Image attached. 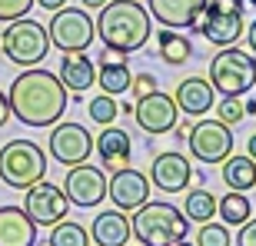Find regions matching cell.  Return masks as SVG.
<instances>
[{"label": "cell", "instance_id": "484cf974", "mask_svg": "<svg viewBox=\"0 0 256 246\" xmlns=\"http://www.w3.org/2000/svg\"><path fill=\"white\" fill-rule=\"evenodd\" d=\"M216 213V196L210 190H190L186 193V203H183V216L190 223H206Z\"/></svg>", "mask_w": 256, "mask_h": 246}, {"label": "cell", "instance_id": "f35d334b", "mask_svg": "<svg viewBox=\"0 0 256 246\" xmlns=\"http://www.w3.org/2000/svg\"><path fill=\"white\" fill-rule=\"evenodd\" d=\"M80 4H84L86 10H100V7H104V4H106V0H80Z\"/></svg>", "mask_w": 256, "mask_h": 246}, {"label": "cell", "instance_id": "b9f144b4", "mask_svg": "<svg viewBox=\"0 0 256 246\" xmlns=\"http://www.w3.org/2000/svg\"><path fill=\"white\" fill-rule=\"evenodd\" d=\"M170 246H196V243H186V236H183V240H176V243H170Z\"/></svg>", "mask_w": 256, "mask_h": 246}, {"label": "cell", "instance_id": "4316f807", "mask_svg": "<svg viewBox=\"0 0 256 246\" xmlns=\"http://www.w3.org/2000/svg\"><path fill=\"white\" fill-rule=\"evenodd\" d=\"M47 246H90V233H86L80 223L60 220V223H54V226H50Z\"/></svg>", "mask_w": 256, "mask_h": 246}, {"label": "cell", "instance_id": "8d00e7d4", "mask_svg": "<svg viewBox=\"0 0 256 246\" xmlns=\"http://www.w3.org/2000/svg\"><path fill=\"white\" fill-rule=\"evenodd\" d=\"M246 44H250V50L256 54V20L250 24V30H246Z\"/></svg>", "mask_w": 256, "mask_h": 246}, {"label": "cell", "instance_id": "ab89813d", "mask_svg": "<svg viewBox=\"0 0 256 246\" xmlns=\"http://www.w3.org/2000/svg\"><path fill=\"white\" fill-rule=\"evenodd\" d=\"M246 153H250V156H253V160H256V133H253V136H250V140H246Z\"/></svg>", "mask_w": 256, "mask_h": 246}, {"label": "cell", "instance_id": "e575fe53", "mask_svg": "<svg viewBox=\"0 0 256 246\" xmlns=\"http://www.w3.org/2000/svg\"><path fill=\"white\" fill-rule=\"evenodd\" d=\"M10 120V100H7V94L0 90V130H4V123Z\"/></svg>", "mask_w": 256, "mask_h": 246}, {"label": "cell", "instance_id": "277c9868", "mask_svg": "<svg viewBox=\"0 0 256 246\" xmlns=\"http://www.w3.org/2000/svg\"><path fill=\"white\" fill-rule=\"evenodd\" d=\"M0 50L10 64L17 66H37L40 60L50 54V37H47V27L37 24V20L27 17H17V20H7V27L0 34Z\"/></svg>", "mask_w": 256, "mask_h": 246}, {"label": "cell", "instance_id": "8fae6325", "mask_svg": "<svg viewBox=\"0 0 256 246\" xmlns=\"http://www.w3.org/2000/svg\"><path fill=\"white\" fill-rule=\"evenodd\" d=\"M27 196H24V210H27V216L37 223V226H54L60 220H66L70 213V200L60 186L54 183H34V186L24 190Z\"/></svg>", "mask_w": 256, "mask_h": 246}, {"label": "cell", "instance_id": "5b68a950", "mask_svg": "<svg viewBox=\"0 0 256 246\" xmlns=\"http://www.w3.org/2000/svg\"><path fill=\"white\" fill-rule=\"evenodd\" d=\"M47 176V156L34 140H10L0 150V183L27 190Z\"/></svg>", "mask_w": 256, "mask_h": 246}, {"label": "cell", "instance_id": "5bb4252c", "mask_svg": "<svg viewBox=\"0 0 256 246\" xmlns=\"http://www.w3.org/2000/svg\"><path fill=\"white\" fill-rule=\"evenodd\" d=\"M193 180V166L183 153L170 150V153H160L153 156L150 163V186H160L163 193H183L186 183Z\"/></svg>", "mask_w": 256, "mask_h": 246}, {"label": "cell", "instance_id": "ac0fdd59", "mask_svg": "<svg viewBox=\"0 0 256 246\" xmlns=\"http://www.w3.org/2000/svg\"><path fill=\"white\" fill-rule=\"evenodd\" d=\"M0 246H37V223L24 206H0Z\"/></svg>", "mask_w": 256, "mask_h": 246}, {"label": "cell", "instance_id": "60d3db41", "mask_svg": "<svg viewBox=\"0 0 256 246\" xmlns=\"http://www.w3.org/2000/svg\"><path fill=\"white\" fill-rule=\"evenodd\" d=\"M243 110H246V116H253L256 114V100H246V104H243Z\"/></svg>", "mask_w": 256, "mask_h": 246}, {"label": "cell", "instance_id": "f546056e", "mask_svg": "<svg viewBox=\"0 0 256 246\" xmlns=\"http://www.w3.org/2000/svg\"><path fill=\"white\" fill-rule=\"evenodd\" d=\"M243 116H246V110H243V104H240V96H223V100L216 104V120H223L226 126H236Z\"/></svg>", "mask_w": 256, "mask_h": 246}, {"label": "cell", "instance_id": "4fadbf2b", "mask_svg": "<svg viewBox=\"0 0 256 246\" xmlns=\"http://www.w3.org/2000/svg\"><path fill=\"white\" fill-rule=\"evenodd\" d=\"M196 30L213 44V47H233V44L243 37V14H236V10H223V7H210L206 4Z\"/></svg>", "mask_w": 256, "mask_h": 246}, {"label": "cell", "instance_id": "9c48e42d", "mask_svg": "<svg viewBox=\"0 0 256 246\" xmlns=\"http://www.w3.org/2000/svg\"><path fill=\"white\" fill-rule=\"evenodd\" d=\"M50 156L64 166H76V163H86V156L94 153V136L84 123H54L50 130Z\"/></svg>", "mask_w": 256, "mask_h": 246}, {"label": "cell", "instance_id": "d590c367", "mask_svg": "<svg viewBox=\"0 0 256 246\" xmlns=\"http://www.w3.org/2000/svg\"><path fill=\"white\" fill-rule=\"evenodd\" d=\"M34 4H37V7H44V10H50V14H54V10H60V7H66V0H34Z\"/></svg>", "mask_w": 256, "mask_h": 246}, {"label": "cell", "instance_id": "1f68e13d", "mask_svg": "<svg viewBox=\"0 0 256 246\" xmlns=\"http://www.w3.org/2000/svg\"><path fill=\"white\" fill-rule=\"evenodd\" d=\"M130 90H133V100H140V96L160 90V84H156V76H150V74H136L130 80Z\"/></svg>", "mask_w": 256, "mask_h": 246}, {"label": "cell", "instance_id": "4dcf8cb0", "mask_svg": "<svg viewBox=\"0 0 256 246\" xmlns=\"http://www.w3.org/2000/svg\"><path fill=\"white\" fill-rule=\"evenodd\" d=\"M34 0H0V24L7 20H17V17H27Z\"/></svg>", "mask_w": 256, "mask_h": 246}, {"label": "cell", "instance_id": "9a60e30c", "mask_svg": "<svg viewBox=\"0 0 256 246\" xmlns=\"http://www.w3.org/2000/svg\"><path fill=\"white\" fill-rule=\"evenodd\" d=\"M106 196H110V203H114L116 210H130L133 213L136 206H143V203L150 200V180H146L143 173L124 166V170H116L114 176H110Z\"/></svg>", "mask_w": 256, "mask_h": 246}, {"label": "cell", "instance_id": "d6986e66", "mask_svg": "<svg viewBox=\"0 0 256 246\" xmlns=\"http://www.w3.org/2000/svg\"><path fill=\"white\" fill-rule=\"evenodd\" d=\"M176 110H183L186 116H203L206 110H213V84L206 76H186L176 86Z\"/></svg>", "mask_w": 256, "mask_h": 246}, {"label": "cell", "instance_id": "f1b7e54d", "mask_svg": "<svg viewBox=\"0 0 256 246\" xmlns=\"http://www.w3.org/2000/svg\"><path fill=\"white\" fill-rule=\"evenodd\" d=\"M230 243H233V236H230V230L223 223H213V220L200 223L196 246H230Z\"/></svg>", "mask_w": 256, "mask_h": 246}, {"label": "cell", "instance_id": "3957f363", "mask_svg": "<svg viewBox=\"0 0 256 246\" xmlns=\"http://www.w3.org/2000/svg\"><path fill=\"white\" fill-rule=\"evenodd\" d=\"M186 223L190 220L183 216L180 206L160 203V200H146L143 206L133 210L130 230H133V240H140L143 246H170L186 236Z\"/></svg>", "mask_w": 256, "mask_h": 246}, {"label": "cell", "instance_id": "7bdbcfd3", "mask_svg": "<svg viewBox=\"0 0 256 246\" xmlns=\"http://www.w3.org/2000/svg\"><path fill=\"white\" fill-rule=\"evenodd\" d=\"M246 4H253V7H256V0H246Z\"/></svg>", "mask_w": 256, "mask_h": 246}, {"label": "cell", "instance_id": "8992f818", "mask_svg": "<svg viewBox=\"0 0 256 246\" xmlns=\"http://www.w3.org/2000/svg\"><path fill=\"white\" fill-rule=\"evenodd\" d=\"M210 84L223 96H243L256 86V57L246 50H220L210 60Z\"/></svg>", "mask_w": 256, "mask_h": 246}, {"label": "cell", "instance_id": "7c38bea8", "mask_svg": "<svg viewBox=\"0 0 256 246\" xmlns=\"http://www.w3.org/2000/svg\"><path fill=\"white\" fill-rule=\"evenodd\" d=\"M176 100L166 94H160V90H153V94L140 96L136 104H133V120H136V126L146 133H153V136H160V133H170L173 126H176Z\"/></svg>", "mask_w": 256, "mask_h": 246}, {"label": "cell", "instance_id": "603a6c76", "mask_svg": "<svg viewBox=\"0 0 256 246\" xmlns=\"http://www.w3.org/2000/svg\"><path fill=\"white\" fill-rule=\"evenodd\" d=\"M223 183L230 190H240V193H246L250 186H256V160L253 156H233L230 153L226 160H223Z\"/></svg>", "mask_w": 256, "mask_h": 246}, {"label": "cell", "instance_id": "836d02e7", "mask_svg": "<svg viewBox=\"0 0 256 246\" xmlns=\"http://www.w3.org/2000/svg\"><path fill=\"white\" fill-rule=\"evenodd\" d=\"M210 7H223V10H236V14H243L246 10V0H206Z\"/></svg>", "mask_w": 256, "mask_h": 246}, {"label": "cell", "instance_id": "7402d4cb", "mask_svg": "<svg viewBox=\"0 0 256 246\" xmlns=\"http://www.w3.org/2000/svg\"><path fill=\"white\" fill-rule=\"evenodd\" d=\"M156 54H160L163 64L180 66V64H186V60L193 57V44H190V37H183L180 30L163 27L160 37H156Z\"/></svg>", "mask_w": 256, "mask_h": 246}, {"label": "cell", "instance_id": "44dd1931", "mask_svg": "<svg viewBox=\"0 0 256 246\" xmlns=\"http://www.w3.org/2000/svg\"><path fill=\"white\" fill-rule=\"evenodd\" d=\"M57 76H60V84L66 86V94H86L96 84V66L84 50L80 54H64Z\"/></svg>", "mask_w": 256, "mask_h": 246}, {"label": "cell", "instance_id": "6da1fadb", "mask_svg": "<svg viewBox=\"0 0 256 246\" xmlns=\"http://www.w3.org/2000/svg\"><path fill=\"white\" fill-rule=\"evenodd\" d=\"M10 114L24 126H54L66 110V86L60 76L40 66H24V74L14 76L7 90Z\"/></svg>", "mask_w": 256, "mask_h": 246}, {"label": "cell", "instance_id": "ffe728a7", "mask_svg": "<svg viewBox=\"0 0 256 246\" xmlns=\"http://www.w3.org/2000/svg\"><path fill=\"white\" fill-rule=\"evenodd\" d=\"M133 236L130 230V220H126L124 210H104L96 213L94 226H90V240L96 246H126Z\"/></svg>", "mask_w": 256, "mask_h": 246}, {"label": "cell", "instance_id": "cb8c5ba5", "mask_svg": "<svg viewBox=\"0 0 256 246\" xmlns=\"http://www.w3.org/2000/svg\"><path fill=\"white\" fill-rule=\"evenodd\" d=\"M130 66H126V60H106V64H100V74H96V84L104 86V94L116 96V94H126L130 90Z\"/></svg>", "mask_w": 256, "mask_h": 246}, {"label": "cell", "instance_id": "d4e9b609", "mask_svg": "<svg viewBox=\"0 0 256 246\" xmlns=\"http://www.w3.org/2000/svg\"><path fill=\"white\" fill-rule=\"evenodd\" d=\"M216 213H220V220H223L226 226H243V223L250 220V213H253V206H250L246 193L230 190L223 200H216Z\"/></svg>", "mask_w": 256, "mask_h": 246}, {"label": "cell", "instance_id": "ba28073f", "mask_svg": "<svg viewBox=\"0 0 256 246\" xmlns=\"http://www.w3.org/2000/svg\"><path fill=\"white\" fill-rule=\"evenodd\" d=\"M190 153L200 163H223L233 153V133L223 120H200L186 133Z\"/></svg>", "mask_w": 256, "mask_h": 246}, {"label": "cell", "instance_id": "d6a6232c", "mask_svg": "<svg viewBox=\"0 0 256 246\" xmlns=\"http://www.w3.org/2000/svg\"><path fill=\"white\" fill-rule=\"evenodd\" d=\"M236 246H256V220H246V223L240 226Z\"/></svg>", "mask_w": 256, "mask_h": 246}, {"label": "cell", "instance_id": "30bf717a", "mask_svg": "<svg viewBox=\"0 0 256 246\" xmlns=\"http://www.w3.org/2000/svg\"><path fill=\"white\" fill-rule=\"evenodd\" d=\"M64 193L70 200V206L80 210H94L106 200V176L100 166H90V163H76L70 166L64 180Z\"/></svg>", "mask_w": 256, "mask_h": 246}, {"label": "cell", "instance_id": "83f0119b", "mask_svg": "<svg viewBox=\"0 0 256 246\" xmlns=\"http://www.w3.org/2000/svg\"><path fill=\"white\" fill-rule=\"evenodd\" d=\"M86 114H90V120H94V123L106 126V123L116 120V114H120V104H116L110 94H100V96H94V100L86 104Z\"/></svg>", "mask_w": 256, "mask_h": 246}, {"label": "cell", "instance_id": "52a82bcc", "mask_svg": "<svg viewBox=\"0 0 256 246\" xmlns=\"http://www.w3.org/2000/svg\"><path fill=\"white\" fill-rule=\"evenodd\" d=\"M47 37L64 54H80L94 44L96 27L84 7H60L54 10V20L47 24Z\"/></svg>", "mask_w": 256, "mask_h": 246}, {"label": "cell", "instance_id": "7a4b0ae2", "mask_svg": "<svg viewBox=\"0 0 256 246\" xmlns=\"http://www.w3.org/2000/svg\"><path fill=\"white\" fill-rule=\"evenodd\" d=\"M100 44L120 54H133L150 40V10L136 0H106L100 7V17L94 20Z\"/></svg>", "mask_w": 256, "mask_h": 246}, {"label": "cell", "instance_id": "74e56055", "mask_svg": "<svg viewBox=\"0 0 256 246\" xmlns=\"http://www.w3.org/2000/svg\"><path fill=\"white\" fill-rule=\"evenodd\" d=\"M190 126H193V123H186V120H183L180 126H173V130H176V140H186V133H190Z\"/></svg>", "mask_w": 256, "mask_h": 246}, {"label": "cell", "instance_id": "2e32d148", "mask_svg": "<svg viewBox=\"0 0 256 246\" xmlns=\"http://www.w3.org/2000/svg\"><path fill=\"white\" fill-rule=\"evenodd\" d=\"M203 7H206V0H146L150 17L173 30H196Z\"/></svg>", "mask_w": 256, "mask_h": 246}, {"label": "cell", "instance_id": "e0dca14e", "mask_svg": "<svg viewBox=\"0 0 256 246\" xmlns=\"http://www.w3.org/2000/svg\"><path fill=\"white\" fill-rule=\"evenodd\" d=\"M94 146H96L100 160H104V166H106L110 173L130 166L133 140H130V133H126V130H120V126H114V123H106L104 130H100V136L94 140Z\"/></svg>", "mask_w": 256, "mask_h": 246}]
</instances>
